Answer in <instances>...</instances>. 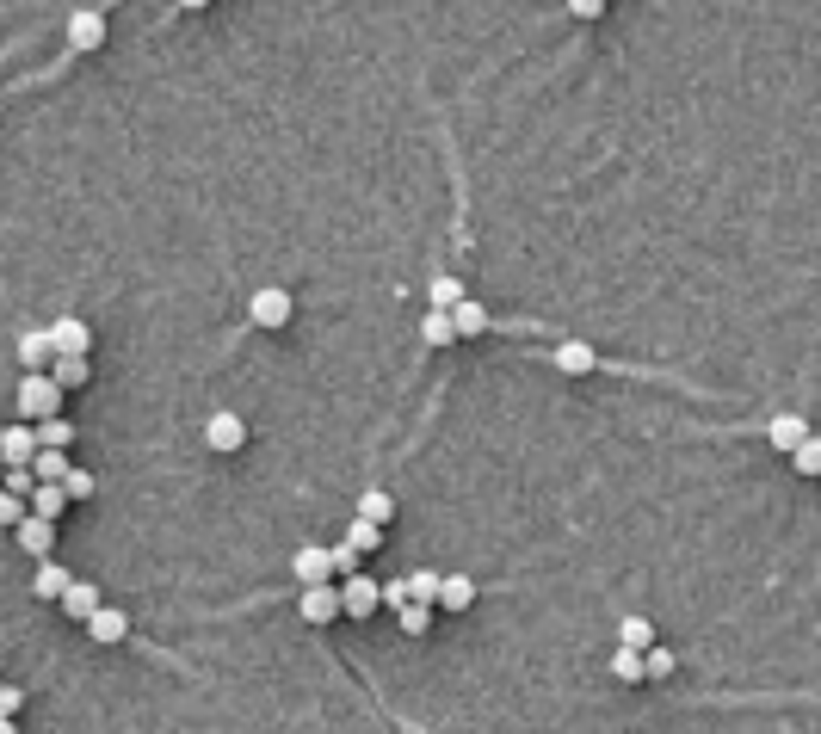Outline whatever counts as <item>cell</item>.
I'll list each match as a JSON object with an SVG mask.
<instances>
[{
    "instance_id": "1",
    "label": "cell",
    "mask_w": 821,
    "mask_h": 734,
    "mask_svg": "<svg viewBox=\"0 0 821 734\" xmlns=\"http://www.w3.org/2000/svg\"><path fill=\"white\" fill-rule=\"evenodd\" d=\"M62 414V383L50 377V371H25V383H19V420H56Z\"/></svg>"
},
{
    "instance_id": "2",
    "label": "cell",
    "mask_w": 821,
    "mask_h": 734,
    "mask_svg": "<svg viewBox=\"0 0 821 734\" xmlns=\"http://www.w3.org/2000/svg\"><path fill=\"white\" fill-rule=\"evenodd\" d=\"M44 334H50V352H56V358H87V352H93V327H87L81 315H62V321H50Z\"/></svg>"
},
{
    "instance_id": "3",
    "label": "cell",
    "mask_w": 821,
    "mask_h": 734,
    "mask_svg": "<svg viewBox=\"0 0 821 734\" xmlns=\"http://www.w3.org/2000/svg\"><path fill=\"white\" fill-rule=\"evenodd\" d=\"M377 605H383V580H371V574L340 580V611H346V617H371Z\"/></svg>"
},
{
    "instance_id": "4",
    "label": "cell",
    "mask_w": 821,
    "mask_h": 734,
    "mask_svg": "<svg viewBox=\"0 0 821 734\" xmlns=\"http://www.w3.org/2000/svg\"><path fill=\"white\" fill-rule=\"evenodd\" d=\"M13 543L25 549V556L50 562V549H56V519H38V512H25V519L13 525Z\"/></svg>"
},
{
    "instance_id": "5",
    "label": "cell",
    "mask_w": 821,
    "mask_h": 734,
    "mask_svg": "<svg viewBox=\"0 0 821 734\" xmlns=\"http://www.w3.org/2000/svg\"><path fill=\"white\" fill-rule=\"evenodd\" d=\"M291 580H297V586H328V580H334V556H328L321 543H303L297 556H291Z\"/></svg>"
},
{
    "instance_id": "6",
    "label": "cell",
    "mask_w": 821,
    "mask_h": 734,
    "mask_svg": "<svg viewBox=\"0 0 821 734\" xmlns=\"http://www.w3.org/2000/svg\"><path fill=\"white\" fill-rule=\"evenodd\" d=\"M31 457H38V426H31V420L0 432V463H7V469H31Z\"/></svg>"
},
{
    "instance_id": "7",
    "label": "cell",
    "mask_w": 821,
    "mask_h": 734,
    "mask_svg": "<svg viewBox=\"0 0 821 734\" xmlns=\"http://www.w3.org/2000/svg\"><path fill=\"white\" fill-rule=\"evenodd\" d=\"M247 315H254V327H284V321H291V290H278V284L254 290V303H247Z\"/></svg>"
},
{
    "instance_id": "8",
    "label": "cell",
    "mask_w": 821,
    "mask_h": 734,
    "mask_svg": "<svg viewBox=\"0 0 821 734\" xmlns=\"http://www.w3.org/2000/svg\"><path fill=\"white\" fill-rule=\"evenodd\" d=\"M204 438H210V451L235 457V451L247 445V426H241V414H210V420H204Z\"/></svg>"
},
{
    "instance_id": "9",
    "label": "cell",
    "mask_w": 821,
    "mask_h": 734,
    "mask_svg": "<svg viewBox=\"0 0 821 734\" xmlns=\"http://www.w3.org/2000/svg\"><path fill=\"white\" fill-rule=\"evenodd\" d=\"M297 611H303V623H334V617H340V586H334V580H328V586H303Z\"/></svg>"
},
{
    "instance_id": "10",
    "label": "cell",
    "mask_w": 821,
    "mask_h": 734,
    "mask_svg": "<svg viewBox=\"0 0 821 734\" xmlns=\"http://www.w3.org/2000/svg\"><path fill=\"white\" fill-rule=\"evenodd\" d=\"M105 44V19L93 13V7H81V13H68V50H99Z\"/></svg>"
},
{
    "instance_id": "11",
    "label": "cell",
    "mask_w": 821,
    "mask_h": 734,
    "mask_svg": "<svg viewBox=\"0 0 821 734\" xmlns=\"http://www.w3.org/2000/svg\"><path fill=\"white\" fill-rule=\"evenodd\" d=\"M87 636H93V642H105V648H112V642H124V636H130V617H124L118 605H99V611L87 617Z\"/></svg>"
},
{
    "instance_id": "12",
    "label": "cell",
    "mask_w": 821,
    "mask_h": 734,
    "mask_svg": "<svg viewBox=\"0 0 821 734\" xmlns=\"http://www.w3.org/2000/svg\"><path fill=\"white\" fill-rule=\"evenodd\" d=\"M766 438H772V451H784V457H791V451L803 445V438H809V420H803V414H778V420L766 426Z\"/></svg>"
},
{
    "instance_id": "13",
    "label": "cell",
    "mask_w": 821,
    "mask_h": 734,
    "mask_svg": "<svg viewBox=\"0 0 821 734\" xmlns=\"http://www.w3.org/2000/svg\"><path fill=\"white\" fill-rule=\"evenodd\" d=\"M68 586H75V574H68L56 556H50V562H38V574H31V593H38V599H62Z\"/></svg>"
},
{
    "instance_id": "14",
    "label": "cell",
    "mask_w": 821,
    "mask_h": 734,
    "mask_svg": "<svg viewBox=\"0 0 821 734\" xmlns=\"http://www.w3.org/2000/svg\"><path fill=\"white\" fill-rule=\"evenodd\" d=\"M476 605V580L470 574H445L439 580V611H470Z\"/></svg>"
},
{
    "instance_id": "15",
    "label": "cell",
    "mask_w": 821,
    "mask_h": 734,
    "mask_svg": "<svg viewBox=\"0 0 821 734\" xmlns=\"http://www.w3.org/2000/svg\"><path fill=\"white\" fill-rule=\"evenodd\" d=\"M99 605H105V599H99V586H93V580H75V586H68V593H62V611L75 617V623H87V617H93Z\"/></svg>"
},
{
    "instance_id": "16",
    "label": "cell",
    "mask_w": 821,
    "mask_h": 734,
    "mask_svg": "<svg viewBox=\"0 0 821 734\" xmlns=\"http://www.w3.org/2000/svg\"><path fill=\"white\" fill-rule=\"evenodd\" d=\"M359 519H371V525L389 531V519H396V494H389V488H365L359 494Z\"/></svg>"
},
{
    "instance_id": "17",
    "label": "cell",
    "mask_w": 821,
    "mask_h": 734,
    "mask_svg": "<svg viewBox=\"0 0 821 734\" xmlns=\"http://www.w3.org/2000/svg\"><path fill=\"white\" fill-rule=\"evenodd\" d=\"M25 506L38 512V519H62V506H68V494H62V482H38L25 494Z\"/></svg>"
},
{
    "instance_id": "18",
    "label": "cell",
    "mask_w": 821,
    "mask_h": 734,
    "mask_svg": "<svg viewBox=\"0 0 821 734\" xmlns=\"http://www.w3.org/2000/svg\"><path fill=\"white\" fill-rule=\"evenodd\" d=\"M50 358H56V352H50V334H44V327H31V334H19V364H25V371H44Z\"/></svg>"
},
{
    "instance_id": "19",
    "label": "cell",
    "mask_w": 821,
    "mask_h": 734,
    "mask_svg": "<svg viewBox=\"0 0 821 734\" xmlns=\"http://www.w3.org/2000/svg\"><path fill=\"white\" fill-rule=\"evenodd\" d=\"M556 371L587 377V371H593V346H587V340H562V346H556Z\"/></svg>"
},
{
    "instance_id": "20",
    "label": "cell",
    "mask_w": 821,
    "mask_h": 734,
    "mask_svg": "<svg viewBox=\"0 0 821 734\" xmlns=\"http://www.w3.org/2000/svg\"><path fill=\"white\" fill-rule=\"evenodd\" d=\"M451 321H457V340H476V334H488V309H482V303H470V297H463V303L451 309Z\"/></svg>"
},
{
    "instance_id": "21",
    "label": "cell",
    "mask_w": 821,
    "mask_h": 734,
    "mask_svg": "<svg viewBox=\"0 0 821 734\" xmlns=\"http://www.w3.org/2000/svg\"><path fill=\"white\" fill-rule=\"evenodd\" d=\"M618 648L649 654V648H655V623H649V617H624V623H618Z\"/></svg>"
},
{
    "instance_id": "22",
    "label": "cell",
    "mask_w": 821,
    "mask_h": 734,
    "mask_svg": "<svg viewBox=\"0 0 821 734\" xmlns=\"http://www.w3.org/2000/svg\"><path fill=\"white\" fill-rule=\"evenodd\" d=\"M68 469H75L68 451H50V445H38V457H31V475H38V482H62Z\"/></svg>"
},
{
    "instance_id": "23",
    "label": "cell",
    "mask_w": 821,
    "mask_h": 734,
    "mask_svg": "<svg viewBox=\"0 0 821 734\" xmlns=\"http://www.w3.org/2000/svg\"><path fill=\"white\" fill-rule=\"evenodd\" d=\"M50 377H56L62 395H68V389H81V383L93 377V364H87V358H50Z\"/></svg>"
},
{
    "instance_id": "24",
    "label": "cell",
    "mask_w": 821,
    "mask_h": 734,
    "mask_svg": "<svg viewBox=\"0 0 821 734\" xmlns=\"http://www.w3.org/2000/svg\"><path fill=\"white\" fill-rule=\"evenodd\" d=\"M420 340H426V346H451V340H457L451 309H433V315H426V321H420Z\"/></svg>"
},
{
    "instance_id": "25",
    "label": "cell",
    "mask_w": 821,
    "mask_h": 734,
    "mask_svg": "<svg viewBox=\"0 0 821 734\" xmlns=\"http://www.w3.org/2000/svg\"><path fill=\"white\" fill-rule=\"evenodd\" d=\"M439 580H445V574H433V568L408 574V605H439Z\"/></svg>"
},
{
    "instance_id": "26",
    "label": "cell",
    "mask_w": 821,
    "mask_h": 734,
    "mask_svg": "<svg viewBox=\"0 0 821 734\" xmlns=\"http://www.w3.org/2000/svg\"><path fill=\"white\" fill-rule=\"evenodd\" d=\"M612 673H618V685H649V673H642V654H636V648H618V654H612Z\"/></svg>"
},
{
    "instance_id": "27",
    "label": "cell",
    "mask_w": 821,
    "mask_h": 734,
    "mask_svg": "<svg viewBox=\"0 0 821 734\" xmlns=\"http://www.w3.org/2000/svg\"><path fill=\"white\" fill-rule=\"evenodd\" d=\"M38 445H50V451H68V445H75V426H68L62 414H56V420H38Z\"/></svg>"
},
{
    "instance_id": "28",
    "label": "cell",
    "mask_w": 821,
    "mask_h": 734,
    "mask_svg": "<svg viewBox=\"0 0 821 734\" xmlns=\"http://www.w3.org/2000/svg\"><path fill=\"white\" fill-rule=\"evenodd\" d=\"M433 617H439V605H402V611H396V623H402L408 636H426V630H433Z\"/></svg>"
},
{
    "instance_id": "29",
    "label": "cell",
    "mask_w": 821,
    "mask_h": 734,
    "mask_svg": "<svg viewBox=\"0 0 821 734\" xmlns=\"http://www.w3.org/2000/svg\"><path fill=\"white\" fill-rule=\"evenodd\" d=\"M383 537H389V531H383V525H371V519H352V525H346V543L359 549V556H365V549H377Z\"/></svg>"
},
{
    "instance_id": "30",
    "label": "cell",
    "mask_w": 821,
    "mask_h": 734,
    "mask_svg": "<svg viewBox=\"0 0 821 734\" xmlns=\"http://www.w3.org/2000/svg\"><path fill=\"white\" fill-rule=\"evenodd\" d=\"M791 463H797V475H821V438H815V432L791 451Z\"/></svg>"
},
{
    "instance_id": "31",
    "label": "cell",
    "mask_w": 821,
    "mask_h": 734,
    "mask_svg": "<svg viewBox=\"0 0 821 734\" xmlns=\"http://www.w3.org/2000/svg\"><path fill=\"white\" fill-rule=\"evenodd\" d=\"M463 297H470V290H463L457 278H433V309H457Z\"/></svg>"
},
{
    "instance_id": "32",
    "label": "cell",
    "mask_w": 821,
    "mask_h": 734,
    "mask_svg": "<svg viewBox=\"0 0 821 734\" xmlns=\"http://www.w3.org/2000/svg\"><path fill=\"white\" fill-rule=\"evenodd\" d=\"M328 556H334V580H352V574H359V549H352V543H334Z\"/></svg>"
},
{
    "instance_id": "33",
    "label": "cell",
    "mask_w": 821,
    "mask_h": 734,
    "mask_svg": "<svg viewBox=\"0 0 821 734\" xmlns=\"http://www.w3.org/2000/svg\"><path fill=\"white\" fill-rule=\"evenodd\" d=\"M62 494H68V500H93V475H87V469H68V475H62Z\"/></svg>"
},
{
    "instance_id": "34",
    "label": "cell",
    "mask_w": 821,
    "mask_h": 734,
    "mask_svg": "<svg viewBox=\"0 0 821 734\" xmlns=\"http://www.w3.org/2000/svg\"><path fill=\"white\" fill-rule=\"evenodd\" d=\"M25 512H31V506H25V494H7V488H0V525H19Z\"/></svg>"
},
{
    "instance_id": "35",
    "label": "cell",
    "mask_w": 821,
    "mask_h": 734,
    "mask_svg": "<svg viewBox=\"0 0 821 734\" xmlns=\"http://www.w3.org/2000/svg\"><path fill=\"white\" fill-rule=\"evenodd\" d=\"M642 673H649V679H667V673H673V654H667V648H649V654H642Z\"/></svg>"
},
{
    "instance_id": "36",
    "label": "cell",
    "mask_w": 821,
    "mask_h": 734,
    "mask_svg": "<svg viewBox=\"0 0 821 734\" xmlns=\"http://www.w3.org/2000/svg\"><path fill=\"white\" fill-rule=\"evenodd\" d=\"M0 488H7V494H31V488H38V475H31V469H7V482H0Z\"/></svg>"
},
{
    "instance_id": "37",
    "label": "cell",
    "mask_w": 821,
    "mask_h": 734,
    "mask_svg": "<svg viewBox=\"0 0 821 734\" xmlns=\"http://www.w3.org/2000/svg\"><path fill=\"white\" fill-rule=\"evenodd\" d=\"M383 605L402 611V605H408V580H383Z\"/></svg>"
},
{
    "instance_id": "38",
    "label": "cell",
    "mask_w": 821,
    "mask_h": 734,
    "mask_svg": "<svg viewBox=\"0 0 821 734\" xmlns=\"http://www.w3.org/2000/svg\"><path fill=\"white\" fill-rule=\"evenodd\" d=\"M19 704H25V691L19 685H0V716H19Z\"/></svg>"
},
{
    "instance_id": "39",
    "label": "cell",
    "mask_w": 821,
    "mask_h": 734,
    "mask_svg": "<svg viewBox=\"0 0 821 734\" xmlns=\"http://www.w3.org/2000/svg\"><path fill=\"white\" fill-rule=\"evenodd\" d=\"M568 13H575V19H599L605 0H568Z\"/></svg>"
},
{
    "instance_id": "40",
    "label": "cell",
    "mask_w": 821,
    "mask_h": 734,
    "mask_svg": "<svg viewBox=\"0 0 821 734\" xmlns=\"http://www.w3.org/2000/svg\"><path fill=\"white\" fill-rule=\"evenodd\" d=\"M180 7H186V13H198V7H210V0H180Z\"/></svg>"
},
{
    "instance_id": "41",
    "label": "cell",
    "mask_w": 821,
    "mask_h": 734,
    "mask_svg": "<svg viewBox=\"0 0 821 734\" xmlns=\"http://www.w3.org/2000/svg\"><path fill=\"white\" fill-rule=\"evenodd\" d=\"M0 734H19V728H13V716H0Z\"/></svg>"
},
{
    "instance_id": "42",
    "label": "cell",
    "mask_w": 821,
    "mask_h": 734,
    "mask_svg": "<svg viewBox=\"0 0 821 734\" xmlns=\"http://www.w3.org/2000/svg\"><path fill=\"white\" fill-rule=\"evenodd\" d=\"M0 482H7V463H0Z\"/></svg>"
},
{
    "instance_id": "43",
    "label": "cell",
    "mask_w": 821,
    "mask_h": 734,
    "mask_svg": "<svg viewBox=\"0 0 821 734\" xmlns=\"http://www.w3.org/2000/svg\"><path fill=\"white\" fill-rule=\"evenodd\" d=\"M0 432H7V426H0Z\"/></svg>"
}]
</instances>
